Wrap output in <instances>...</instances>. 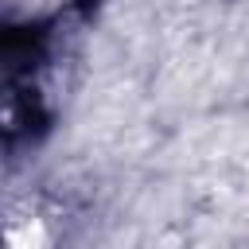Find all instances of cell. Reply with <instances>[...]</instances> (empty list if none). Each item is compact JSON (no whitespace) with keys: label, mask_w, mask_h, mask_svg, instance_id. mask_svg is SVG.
Listing matches in <instances>:
<instances>
[]
</instances>
